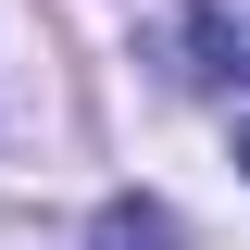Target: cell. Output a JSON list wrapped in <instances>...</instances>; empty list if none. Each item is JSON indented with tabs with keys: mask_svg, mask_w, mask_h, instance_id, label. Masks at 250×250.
<instances>
[{
	"mask_svg": "<svg viewBox=\"0 0 250 250\" xmlns=\"http://www.w3.org/2000/svg\"><path fill=\"white\" fill-rule=\"evenodd\" d=\"M238 175H250V125H238Z\"/></svg>",
	"mask_w": 250,
	"mask_h": 250,
	"instance_id": "cell-3",
	"label": "cell"
},
{
	"mask_svg": "<svg viewBox=\"0 0 250 250\" xmlns=\"http://www.w3.org/2000/svg\"><path fill=\"white\" fill-rule=\"evenodd\" d=\"M88 250H188V238H175V213H163V200H138V188H125V200H100V213H88Z\"/></svg>",
	"mask_w": 250,
	"mask_h": 250,
	"instance_id": "cell-1",
	"label": "cell"
},
{
	"mask_svg": "<svg viewBox=\"0 0 250 250\" xmlns=\"http://www.w3.org/2000/svg\"><path fill=\"white\" fill-rule=\"evenodd\" d=\"M188 38L213 75H250V0H188Z\"/></svg>",
	"mask_w": 250,
	"mask_h": 250,
	"instance_id": "cell-2",
	"label": "cell"
}]
</instances>
